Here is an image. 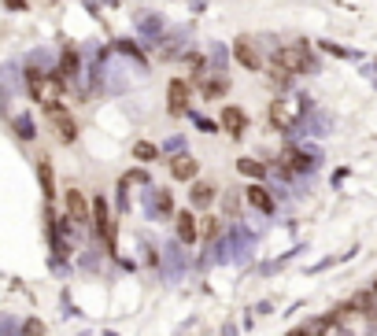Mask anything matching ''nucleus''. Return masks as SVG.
I'll return each instance as SVG.
<instances>
[{"label":"nucleus","instance_id":"obj_1","mask_svg":"<svg viewBox=\"0 0 377 336\" xmlns=\"http://www.w3.org/2000/svg\"><path fill=\"white\" fill-rule=\"evenodd\" d=\"M300 71H311V56H307L304 48H300V45L293 48V45H288V48L277 52V71H274L277 82H288V78H293V74H300Z\"/></svg>","mask_w":377,"mask_h":336},{"label":"nucleus","instance_id":"obj_2","mask_svg":"<svg viewBox=\"0 0 377 336\" xmlns=\"http://www.w3.org/2000/svg\"><path fill=\"white\" fill-rule=\"evenodd\" d=\"M45 111H48V122L56 126L59 140H67V144H71V140L78 137V126H74V118H71L67 111H63V104H56V100H52V104L45 107Z\"/></svg>","mask_w":377,"mask_h":336},{"label":"nucleus","instance_id":"obj_3","mask_svg":"<svg viewBox=\"0 0 377 336\" xmlns=\"http://www.w3.org/2000/svg\"><path fill=\"white\" fill-rule=\"evenodd\" d=\"M59 85H63L59 78H48V74H41V71H30V93H34V100H48L52 93H59Z\"/></svg>","mask_w":377,"mask_h":336},{"label":"nucleus","instance_id":"obj_4","mask_svg":"<svg viewBox=\"0 0 377 336\" xmlns=\"http://www.w3.org/2000/svg\"><path fill=\"white\" fill-rule=\"evenodd\" d=\"M67 218L74 225H89V203H85V196H82L78 189L67 192Z\"/></svg>","mask_w":377,"mask_h":336},{"label":"nucleus","instance_id":"obj_5","mask_svg":"<svg viewBox=\"0 0 377 336\" xmlns=\"http://www.w3.org/2000/svg\"><path fill=\"white\" fill-rule=\"evenodd\" d=\"M167 104H170V111H189V82L185 78H174L170 82V89H167Z\"/></svg>","mask_w":377,"mask_h":336},{"label":"nucleus","instance_id":"obj_6","mask_svg":"<svg viewBox=\"0 0 377 336\" xmlns=\"http://www.w3.org/2000/svg\"><path fill=\"white\" fill-rule=\"evenodd\" d=\"M93 218H96V230L104 233V241L115 244V230H111V218H107V200H104V196L93 200Z\"/></svg>","mask_w":377,"mask_h":336},{"label":"nucleus","instance_id":"obj_7","mask_svg":"<svg viewBox=\"0 0 377 336\" xmlns=\"http://www.w3.org/2000/svg\"><path fill=\"white\" fill-rule=\"evenodd\" d=\"M333 321H337V314H329V318H315V321H307V325L288 329V336H326L333 329Z\"/></svg>","mask_w":377,"mask_h":336},{"label":"nucleus","instance_id":"obj_8","mask_svg":"<svg viewBox=\"0 0 377 336\" xmlns=\"http://www.w3.org/2000/svg\"><path fill=\"white\" fill-rule=\"evenodd\" d=\"M222 126L233 133V140H241L244 126H248V118H244V111H241V107H226V111H222Z\"/></svg>","mask_w":377,"mask_h":336},{"label":"nucleus","instance_id":"obj_9","mask_svg":"<svg viewBox=\"0 0 377 336\" xmlns=\"http://www.w3.org/2000/svg\"><path fill=\"white\" fill-rule=\"evenodd\" d=\"M174 222H178V236H181V241H185V244H196V218H192V214L189 211H178L174 214Z\"/></svg>","mask_w":377,"mask_h":336},{"label":"nucleus","instance_id":"obj_10","mask_svg":"<svg viewBox=\"0 0 377 336\" xmlns=\"http://www.w3.org/2000/svg\"><path fill=\"white\" fill-rule=\"evenodd\" d=\"M248 203H252V207H259V211H270V207H274L270 192H266L263 185H252V189H248Z\"/></svg>","mask_w":377,"mask_h":336},{"label":"nucleus","instance_id":"obj_11","mask_svg":"<svg viewBox=\"0 0 377 336\" xmlns=\"http://www.w3.org/2000/svg\"><path fill=\"white\" fill-rule=\"evenodd\" d=\"M170 174L181 178V181H189V178H196V162H192L189 156H178V159H174V167H170Z\"/></svg>","mask_w":377,"mask_h":336},{"label":"nucleus","instance_id":"obj_12","mask_svg":"<svg viewBox=\"0 0 377 336\" xmlns=\"http://www.w3.org/2000/svg\"><path fill=\"white\" fill-rule=\"evenodd\" d=\"M233 52H237V59H241L244 67H252V71H259V67H263V56H255V52H252V45H248V41H241V45H237Z\"/></svg>","mask_w":377,"mask_h":336},{"label":"nucleus","instance_id":"obj_13","mask_svg":"<svg viewBox=\"0 0 377 336\" xmlns=\"http://www.w3.org/2000/svg\"><path fill=\"white\" fill-rule=\"evenodd\" d=\"M293 115H296V107H293V104L277 100V104H274V111H270V122H274V126H288V122H293Z\"/></svg>","mask_w":377,"mask_h":336},{"label":"nucleus","instance_id":"obj_14","mask_svg":"<svg viewBox=\"0 0 377 336\" xmlns=\"http://www.w3.org/2000/svg\"><path fill=\"white\" fill-rule=\"evenodd\" d=\"M282 162H285V170H307L311 167V159L304 156V151H285Z\"/></svg>","mask_w":377,"mask_h":336},{"label":"nucleus","instance_id":"obj_15","mask_svg":"<svg viewBox=\"0 0 377 336\" xmlns=\"http://www.w3.org/2000/svg\"><path fill=\"white\" fill-rule=\"evenodd\" d=\"M211 200H214V189L211 185H196V189H192V203H196V207H208Z\"/></svg>","mask_w":377,"mask_h":336},{"label":"nucleus","instance_id":"obj_16","mask_svg":"<svg viewBox=\"0 0 377 336\" xmlns=\"http://www.w3.org/2000/svg\"><path fill=\"white\" fill-rule=\"evenodd\" d=\"M241 174H248V178H263V167L255 159H241Z\"/></svg>","mask_w":377,"mask_h":336},{"label":"nucleus","instance_id":"obj_17","mask_svg":"<svg viewBox=\"0 0 377 336\" xmlns=\"http://www.w3.org/2000/svg\"><path fill=\"white\" fill-rule=\"evenodd\" d=\"M203 93H208V96H222V93H226V78L208 82V85H203Z\"/></svg>","mask_w":377,"mask_h":336},{"label":"nucleus","instance_id":"obj_18","mask_svg":"<svg viewBox=\"0 0 377 336\" xmlns=\"http://www.w3.org/2000/svg\"><path fill=\"white\" fill-rule=\"evenodd\" d=\"M137 156H141V159H152L156 148H152V144H137Z\"/></svg>","mask_w":377,"mask_h":336},{"label":"nucleus","instance_id":"obj_19","mask_svg":"<svg viewBox=\"0 0 377 336\" xmlns=\"http://www.w3.org/2000/svg\"><path fill=\"white\" fill-rule=\"evenodd\" d=\"M374 296H377V281H374Z\"/></svg>","mask_w":377,"mask_h":336}]
</instances>
